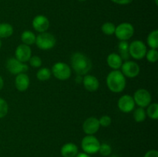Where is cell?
Masks as SVG:
<instances>
[{
	"label": "cell",
	"instance_id": "cell-26",
	"mask_svg": "<svg viewBox=\"0 0 158 157\" xmlns=\"http://www.w3.org/2000/svg\"><path fill=\"white\" fill-rule=\"evenodd\" d=\"M116 26L115 25L110 22H106L103 23V26H101V30L105 35H112L115 32Z\"/></svg>",
	"mask_w": 158,
	"mask_h": 157
},
{
	"label": "cell",
	"instance_id": "cell-13",
	"mask_svg": "<svg viewBox=\"0 0 158 157\" xmlns=\"http://www.w3.org/2000/svg\"><path fill=\"white\" fill-rule=\"evenodd\" d=\"M32 25L33 29L37 32H45L49 27V20L46 16L43 15H38L32 19Z\"/></svg>",
	"mask_w": 158,
	"mask_h": 157
},
{
	"label": "cell",
	"instance_id": "cell-29",
	"mask_svg": "<svg viewBox=\"0 0 158 157\" xmlns=\"http://www.w3.org/2000/svg\"><path fill=\"white\" fill-rule=\"evenodd\" d=\"M111 152H112V149L109 144H106V143L100 144V149H99V152L100 153V155H102L103 156H107V155H110Z\"/></svg>",
	"mask_w": 158,
	"mask_h": 157
},
{
	"label": "cell",
	"instance_id": "cell-35",
	"mask_svg": "<svg viewBox=\"0 0 158 157\" xmlns=\"http://www.w3.org/2000/svg\"><path fill=\"white\" fill-rule=\"evenodd\" d=\"M3 86H4V80H3L2 77L0 75V91L2 89Z\"/></svg>",
	"mask_w": 158,
	"mask_h": 157
},
{
	"label": "cell",
	"instance_id": "cell-27",
	"mask_svg": "<svg viewBox=\"0 0 158 157\" xmlns=\"http://www.w3.org/2000/svg\"><path fill=\"white\" fill-rule=\"evenodd\" d=\"M146 58L149 62L154 63L158 60V52L157 49H151L150 50L147 51Z\"/></svg>",
	"mask_w": 158,
	"mask_h": 157
},
{
	"label": "cell",
	"instance_id": "cell-37",
	"mask_svg": "<svg viewBox=\"0 0 158 157\" xmlns=\"http://www.w3.org/2000/svg\"><path fill=\"white\" fill-rule=\"evenodd\" d=\"M2 47V42H1V39H0V49H1Z\"/></svg>",
	"mask_w": 158,
	"mask_h": 157
},
{
	"label": "cell",
	"instance_id": "cell-31",
	"mask_svg": "<svg viewBox=\"0 0 158 157\" xmlns=\"http://www.w3.org/2000/svg\"><path fill=\"white\" fill-rule=\"evenodd\" d=\"M99 123H100V126H103V127H107L112 123V119H111L109 115H104L103 116L100 117L99 119Z\"/></svg>",
	"mask_w": 158,
	"mask_h": 157
},
{
	"label": "cell",
	"instance_id": "cell-6",
	"mask_svg": "<svg viewBox=\"0 0 158 157\" xmlns=\"http://www.w3.org/2000/svg\"><path fill=\"white\" fill-rule=\"evenodd\" d=\"M147 46L145 43L141 40H134L129 44L130 56L134 59L140 60L145 57L147 53Z\"/></svg>",
	"mask_w": 158,
	"mask_h": 157
},
{
	"label": "cell",
	"instance_id": "cell-7",
	"mask_svg": "<svg viewBox=\"0 0 158 157\" xmlns=\"http://www.w3.org/2000/svg\"><path fill=\"white\" fill-rule=\"evenodd\" d=\"M134 28L132 24L129 22H122L116 26L115 34L116 37L120 41H127L134 35Z\"/></svg>",
	"mask_w": 158,
	"mask_h": 157
},
{
	"label": "cell",
	"instance_id": "cell-21",
	"mask_svg": "<svg viewBox=\"0 0 158 157\" xmlns=\"http://www.w3.org/2000/svg\"><path fill=\"white\" fill-rule=\"evenodd\" d=\"M35 38H36V35L29 30L24 31L21 35L22 42L23 44L27 45V46L33 45L35 42Z\"/></svg>",
	"mask_w": 158,
	"mask_h": 157
},
{
	"label": "cell",
	"instance_id": "cell-2",
	"mask_svg": "<svg viewBox=\"0 0 158 157\" xmlns=\"http://www.w3.org/2000/svg\"><path fill=\"white\" fill-rule=\"evenodd\" d=\"M106 86L112 92L120 93L124 90L127 80L121 71L113 70L106 76Z\"/></svg>",
	"mask_w": 158,
	"mask_h": 157
},
{
	"label": "cell",
	"instance_id": "cell-25",
	"mask_svg": "<svg viewBox=\"0 0 158 157\" xmlns=\"http://www.w3.org/2000/svg\"><path fill=\"white\" fill-rule=\"evenodd\" d=\"M147 113L143 108L139 107L134 112V119L137 123H143L146 119Z\"/></svg>",
	"mask_w": 158,
	"mask_h": 157
},
{
	"label": "cell",
	"instance_id": "cell-22",
	"mask_svg": "<svg viewBox=\"0 0 158 157\" xmlns=\"http://www.w3.org/2000/svg\"><path fill=\"white\" fill-rule=\"evenodd\" d=\"M147 42L148 46L151 47V49H157L158 48V30L152 31L150 32L149 35L147 38Z\"/></svg>",
	"mask_w": 158,
	"mask_h": 157
},
{
	"label": "cell",
	"instance_id": "cell-15",
	"mask_svg": "<svg viewBox=\"0 0 158 157\" xmlns=\"http://www.w3.org/2000/svg\"><path fill=\"white\" fill-rule=\"evenodd\" d=\"M30 84V79L29 75L25 72L16 75L15 79V86L16 89L19 92H25L27 90Z\"/></svg>",
	"mask_w": 158,
	"mask_h": 157
},
{
	"label": "cell",
	"instance_id": "cell-10",
	"mask_svg": "<svg viewBox=\"0 0 158 157\" xmlns=\"http://www.w3.org/2000/svg\"><path fill=\"white\" fill-rule=\"evenodd\" d=\"M6 69L10 73L13 75H18L28 71L29 66L25 63L19 61L15 58H10L6 62Z\"/></svg>",
	"mask_w": 158,
	"mask_h": 157
},
{
	"label": "cell",
	"instance_id": "cell-9",
	"mask_svg": "<svg viewBox=\"0 0 158 157\" xmlns=\"http://www.w3.org/2000/svg\"><path fill=\"white\" fill-rule=\"evenodd\" d=\"M120 68H121L122 73L127 78H135L140 74V66L134 61L127 60L123 62Z\"/></svg>",
	"mask_w": 158,
	"mask_h": 157
},
{
	"label": "cell",
	"instance_id": "cell-17",
	"mask_svg": "<svg viewBox=\"0 0 158 157\" xmlns=\"http://www.w3.org/2000/svg\"><path fill=\"white\" fill-rule=\"evenodd\" d=\"M106 62L111 69H113L114 70H118L123 64V59L119 54L112 52L108 55L107 58H106Z\"/></svg>",
	"mask_w": 158,
	"mask_h": 157
},
{
	"label": "cell",
	"instance_id": "cell-5",
	"mask_svg": "<svg viewBox=\"0 0 158 157\" xmlns=\"http://www.w3.org/2000/svg\"><path fill=\"white\" fill-rule=\"evenodd\" d=\"M52 74L59 80L65 81L70 78L71 68L68 64L62 62L55 63L52 67Z\"/></svg>",
	"mask_w": 158,
	"mask_h": 157
},
{
	"label": "cell",
	"instance_id": "cell-11",
	"mask_svg": "<svg viewBox=\"0 0 158 157\" xmlns=\"http://www.w3.org/2000/svg\"><path fill=\"white\" fill-rule=\"evenodd\" d=\"M135 105L134 98L130 95H122L117 102V106L119 109L124 113H129L132 112L135 107Z\"/></svg>",
	"mask_w": 158,
	"mask_h": 157
},
{
	"label": "cell",
	"instance_id": "cell-14",
	"mask_svg": "<svg viewBox=\"0 0 158 157\" xmlns=\"http://www.w3.org/2000/svg\"><path fill=\"white\" fill-rule=\"evenodd\" d=\"M15 58L19 61L25 63L29 62V58L32 56V50L29 46L25 44H21L17 46L15 51Z\"/></svg>",
	"mask_w": 158,
	"mask_h": 157
},
{
	"label": "cell",
	"instance_id": "cell-4",
	"mask_svg": "<svg viewBox=\"0 0 158 157\" xmlns=\"http://www.w3.org/2000/svg\"><path fill=\"white\" fill-rule=\"evenodd\" d=\"M100 143L97 137L94 135H86L83 137L81 142L82 149L84 151L85 153H87L89 155L91 154H95L99 152L100 149Z\"/></svg>",
	"mask_w": 158,
	"mask_h": 157
},
{
	"label": "cell",
	"instance_id": "cell-16",
	"mask_svg": "<svg viewBox=\"0 0 158 157\" xmlns=\"http://www.w3.org/2000/svg\"><path fill=\"white\" fill-rule=\"evenodd\" d=\"M83 84L85 89L89 92H95L100 87L98 78L93 75H85L83 78Z\"/></svg>",
	"mask_w": 158,
	"mask_h": 157
},
{
	"label": "cell",
	"instance_id": "cell-8",
	"mask_svg": "<svg viewBox=\"0 0 158 157\" xmlns=\"http://www.w3.org/2000/svg\"><path fill=\"white\" fill-rule=\"evenodd\" d=\"M135 104H137L139 107L145 108L148 107L151 103L152 97L149 91L145 89H139L134 92L133 96Z\"/></svg>",
	"mask_w": 158,
	"mask_h": 157
},
{
	"label": "cell",
	"instance_id": "cell-36",
	"mask_svg": "<svg viewBox=\"0 0 158 157\" xmlns=\"http://www.w3.org/2000/svg\"><path fill=\"white\" fill-rule=\"evenodd\" d=\"M155 4H156V6H158V1H157V0H155Z\"/></svg>",
	"mask_w": 158,
	"mask_h": 157
},
{
	"label": "cell",
	"instance_id": "cell-3",
	"mask_svg": "<svg viewBox=\"0 0 158 157\" xmlns=\"http://www.w3.org/2000/svg\"><path fill=\"white\" fill-rule=\"evenodd\" d=\"M35 43L40 49L49 50L56 46V39L52 34L45 32L37 35Z\"/></svg>",
	"mask_w": 158,
	"mask_h": 157
},
{
	"label": "cell",
	"instance_id": "cell-38",
	"mask_svg": "<svg viewBox=\"0 0 158 157\" xmlns=\"http://www.w3.org/2000/svg\"><path fill=\"white\" fill-rule=\"evenodd\" d=\"M77 1H80V2H84V1H86V0H77Z\"/></svg>",
	"mask_w": 158,
	"mask_h": 157
},
{
	"label": "cell",
	"instance_id": "cell-18",
	"mask_svg": "<svg viewBox=\"0 0 158 157\" xmlns=\"http://www.w3.org/2000/svg\"><path fill=\"white\" fill-rule=\"evenodd\" d=\"M60 152L63 157H75L78 154V147L75 143H66L62 146Z\"/></svg>",
	"mask_w": 158,
	"mask_h": 157
},
{
	"label": "cell",
	"instance_id": "cell-24",
	"mask_svg": "<svg viewBox=\"0 0 158 157\" xmlns=\"http://www.w3.org/2000/svg\"><path fill=\"white\" fill-rule=\"evenodd\" d=\"M147 115L152 119H158V104L157 103H151L148 106L147 109Z\"/></svg>",
	"mask_w": 158,
	"mask_h": 157
},
{
	"label": "cell",
	"instance_id": "cell-30",
	"mask_svg": "<svg viewBox=\"0 0 158 157\" xmlns=\"http://www.w3.org/2000/svg\"><path fill=\"white\" fill-rule=\"evenodd\" d=\"M29 64L32 68H40L42 66V58L38 55H33L31 56V58L29 60Z\"/></svg>",
	"mask_w": 158,
	"mask_h": 157
},
{
	"label": "cell",
	"instance_id": "cell-28",
	"mask_svg": "<svg viewBox=\"0 0 158 157\" xmlns=\"http://www.w3.org/2000/svg\"><path fill=\"white\" fill-rule=\"evenodd\" d=\"M9 112V105L4 99L0 97V119L6 116Z\"/></svg>",
	"mask_w": 158,
	"mask_h": 157
},
{
	"label": "cell",
	"instance_id": "cell-20",
	"mask_svg": "<svg viewBox=\"0 0 158 157\" xmlns=\"http://www.w3.org/2000/svg\"><path fill=\"white\" fill-rule=\"evenodd\" d=\"M14 32L12 25L7 22L0 23V38H9L12 35Z\"/></svg>",
	"mask_w": 158,
	"mask_h": 157
},
{
	"label": "cell",
	"instance_id": "cell-23",
	"mask_svg": "<svg viewBox=\"0 0 158 157\" xmlns=\"http://www.w3.org/2000/svg\"><path fill=\"white\" fill-rule=\"evenodd\" d=\"M52 72L48 68H41L36 73V77L40 81H46L50 78Z\"/></svg>",
	"mask_w": 158,
	"mask_h": 157
},
{
	"label": "cell",
	"instance_id": "cell-32",
	"mask_svg": "<svg viewBox=\"0 0 158 157\" xmlns=\"http://www.w3.org/2000/svg\"><path fill=\"white\" fill-rule=\"evenodd\" d=\"M114 3L117 5H122V6H125V5H129L134 0H110Z\"/></svg>",
	"mask_w": 158,
	"mask_h": 157
},
{
	"label": "cell",
	"instance_id": "cell-34",
	"mask_svg": "<svg viewBox=\"0 0 158 157\" xmlns=\"http://www.w3.org/2000/svg\"><path fill=\"white\" fill-rule=\"evenodd\" d=\"M75 157H91L89 154L87 153H85V152H80V153L77 154Z\"/></svg>",
	"mask_w": 158,
	"mask_h": 157
},
{
	"label": "cell",
	"instance_id": "cell-33",
	"mask_svg": "<svg viewBox=\"0 0 158 157\" xmlns=\"http://www.w3.org/2000/svg\"><path fill=\"white\" fill-rule=\"evenodd\" d=\"M144 157H158V152L155 149H151L146 152Z\"/></svg>",
	"mask_w": 158,
	"mask_h": 157
},
{
	"label": "cell",
	"instance_id": "cell-12",
	"mask_svg": "<svg viewBox=\"0 0 158 157\" xmlns=\"http://www.w3.org/2000/svg\"><path fill=\"white\" fill-rule=\"evenodd\" d=\"M100 127L99 119L96 117H89L83 124V130L86 135H94L98 132Z\"/></svg>",
	"mask_w": 158,
	"mask_h": 157
},
{
	"label": "cell",
	"instance_id": "cell-19",
	"mask_svg": "<svg viewBox=\"0 0 158 157\" xmlns=\"http://www.w3.org/2000/svg\"><path fill=\"white\" fill-rule=\"evenodd\" d=\"M119 55L123 60H129V43L127 41H120L118 43Z\"/></svg>",
	"mask_w": 158,
	"mask_h": 157
},
{
	"label": "cell",
	"instance_id": "cell-1",
	"mask_svg": "<svg viewBox=\"0 0 158 157\" xmlns=\"http://www.w3.org/2000/svg\"><path fill=\"white\" fill-rule=\"evenodd\" d=\"M71 66L77 75H85L92 68V62L85 54L75 52L71 57Z\"/></svg>",
	"mask_w": 158,
	"mask_h": 157
}]
</instances>
